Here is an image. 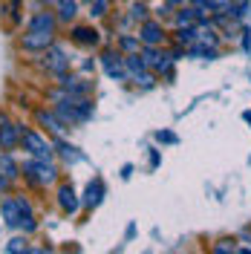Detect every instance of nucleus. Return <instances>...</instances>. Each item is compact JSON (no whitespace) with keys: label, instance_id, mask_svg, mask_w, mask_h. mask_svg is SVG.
Masks as SVG:
<instances>
[{"label":"nucleus","instance_id":"f257e3e1","mask_svg":"<svg viewBox=\"0 0 251 254\" xmlns=\"http://www.w3.org/2000/svg\"><path fill=\"white\" fill-rule=\"evenodd\" d=\"M52 35H55V17L49 12H38L29 20V29L23 35V49H47L52 47Z\"/></svg>","mask_w":251,"mask_h":254},{"label":"nucleus","instance_id":"f03ea898","mask_svg":"<svg viewBox=\"0 0 251 254\" xmlns=\"http://www.w3.org/2000/svg\"><path fill=\"white\" fill-rule=\"evenodd\" d=\"M0 214H3L6 225L23 228V231H35V217H32V208L23 196H6L0 202Z\"/></svg>","mask_w":251,"mask_h":254},{"label":"nucleus","instance_id":"7ed1b4c3","mask_svg":"<svg viewBox=\"0 0 251 254\" xmlns=\"http://www.w3.org/2000/svg\"><path fill=\"white\" fill-rule=\"evenodd\" d=\"M23 171L29 176L35 185H52L55 179H58V171H55V165H49V159H35L23 165Z\"/></svg>","mask_w":251,"mask_h":254},{"label":"nucleus","instance_id":"20e7f679","mask_svg":"<svg viewBox=\"0 0 251 254\" xmlns=\"http://www.w3.org/2000/svg\"><path fill=\"white\" fill-rule=\"evenodd\" d=\"M20 142H23V150H29L35 159H49V162H52V144H49L41 133L20 127Z\"/></svg>","mask_w":251,"mask_h":254},{"label":"nucleus","instance_id":"39448f33","mask_svg":"<svg viewBox=\"0 0 251 254\" xmlns=\"http://www.w3.org/2000/svg\"><path fill=\"white\" fill-rule=\"evenodd\" d=\"M20 142V127H15L6 116H0V144L3 147H15Z\"/></svg>","mask_w":251,"mask_h":254},{"label":"nucleus","instance_id":"423d86ee","mask_svg":"<svg viewBox=\"0 0 251 254\" xmlns=\"http://www.w3.org/2000/svg\"><path fill=\"white\" fill-rule=\"evenodd\" d=\"M101 64H104V69H107L110 78H125L127 75L125 58H119V55H113V52H104V55H101Z\"/></svg>","mask_w":251,"mask_h":254},{"label":"nucleus","instance_id":"0eeeda50","mask_svg":"<svg viewBox=\"0 0 251 254\" xmlns=\"http://www.w3.org/2000/svg\"><path fill=\"white\" fill-rule=\"evenodd\" d=\"M141 44H147V47H156V44H162V38H165V35H162V26H159L156 20H144V23H141Z\"/></svg>","mask_w":251,"mask_h":254},{"label":"nucleus","instance_id":"6e6552de","mask_svg":"<svg viewBox=\"0 0 251 254\" xmlns=\"http://www.w3.org/2000/svg\"><path fill=\"white\" fill-rule=\"evenodd\" d=\"M47 69L49 72H55V75H58V78H61L63 72H66V66H69V58H66V55H63L61 49H49V55H47Z\"/></svg>","mask_w":251,"mask_h":254},{"label":"nucleus","instance_id":"1a4fd4ad","mask_svg":"<svg viewBox=\"0 0 251 254\" xmlns=\"http://www.w3.org/2000/svg\"><path fill=\"white\" fill-rule=\"evenodd\" d=\"M101 196H104V182H101V179H93V182L87 185V190H84V205L95 208L101 202Z\"/></svg>","mask_w":251,"mask_h":254},{"label":"nucleus","instance_id":"9d476101","mask_svg":"<svg viewBox=\"0 0 251 254\" xmlns=\"http://www.w3.org/2000/svg\"><path fill=\"white\" fill-rule=\"evenodd\" d=\"M61 90H66V93H75V95H87L90 93V84L81 78H72V75H66L63 72L61 75Z\"/></svg>","mask_w":251,"mask_h":254},{"label":"nucleus","instance_id":"9b49d317","mask_svg":"<svg viewBox=\"0 0 251 254\" xmlns=\"http://www.w3.org/2000/svg\"><path fill=\"white\" fill-rule=\"evenodd\" d=\"M72 38H75V44H84V47H95L98 44V32L90 29V26H75Z\"/></svg>","mask_w":251,"mask_h":254},{"label":"nucleus","instance_id":"f8f14e48","mask_svg":"<svg viewBox=\"0 0 251 254\" xmlns=\"http://www.w3.org/2000/svg\"><path fill=\"white\" fill-rule=\"evenodd\" d=\"M58 202H61L63 211H78V199H75L72 185H61V190H58Z\"/></svg>","mask_w":251,"mask_h":254},{"label":"nucleus","instance_id":"ddd939ff","mask_svg":"<svg viewBox=\"0 0 251 254\" xmlns=\"http://www.w3.org/2000/svg\"><path fill=\"white\" fill-rule=\"evenodd\" d=\"M38 119H41V122H44V125H47L49 130H52V133H58V136L63 133V122H61V119H55L52 113H47V110H38Z\"/></svg>","mask_w":251,"mask_h":254},{"label":"nucleus","instance_id":"4468645a","mask_svg":"<svg viewBox=\"0 0 251 254\" xmlns=\"http://www.w3.org/2000/svg\"><path fill=\"white\" fill-rule=\"evenodd\" d=\"M55 147H58V153H61L66 162H81V153H78V147H72V144H66V142H55Z\"/></svg>","mask_w":251,"mask_h":254},{"label":"nucleus","instance_id":"2eb2a0df","mask_svg":"<svg viewBox=\"0 0 251 254\" xmlns=\"http://www.w3.org/2000/svg\"><path fill=\"white\" fill-rule=\"evenodd\" d=\"M75 12H78L75 0H61V3H58V15H61V20H72Z\"/></svg>","mask_w":251,"mask_h":254},{"label":"nucleus","instance_id":"dca6fc26","mask_svg":"<svg viewBox=\"0 0 251 254\" xmlns=\"http://www.w3.org/2000/svg\"><path fill=\"white\" fill-rule=\"evenodd\" d=\"M125 66L130 75H141L144 72V61H141L139 55H130V58H125Z\"/></svg>","mask_w":251,"mask_h":254},{"label":"nucleus","instance_id":"f3484780","mask_svg":"<svg viewBox=\"0 0 251 254\" xmlns=\"http://www.w3.org/2000/svg\"><path fill=\"white\" fill-rule=\"evenodd\" d=\"M0 174L9 176V179H15V176H17V165H15V162H12L9 156H6V153L0 156Z\"/></svg>","mask_w":251,"mask_h":254},{"label":"nucleus","instance_id":"a211bd4d","mask_svg":"<svg viewBox=\"0 0 251 254\" xmlns=\"http://www.w3.org/2000/svg\"><path fill=\"white\" fill-rule=\"evenodd\" d=\"M176 41H179L182 47H190V44H196V32L193 29H179L176 32Z\"/></svg>","mask_w":251,"mask_h":254},{"label":"nucleus","instance_id":"6ab92c4d","mask_svg":"<svg viewBox=\"0 0 251 254\" xmlns=\"http://www.w3.org/2000/svg\"><path fill=\"white\" fill-rule=\"evenodd\" d=\"M190 52L193 55H202V58H217V47H199V44H190Z\"/></svg>","mask_w":251,"mask_h":254},{"label":"nucleus","instance_id":"aec40b11","mask_svg":"<svg viewBox=\"0 0 251 254\" xmlns=\"http://www.w3.org/2000/svg\"><path fill=\"white\" fill-rule=\"evenodd\" d=\"M156 142H162V144H176V142H179V136H176V133H171V130H159V133H156Z\"/></svg>","mask_w":251,"mask_h":254},{"label":"nucleus","instance_id":"412c9836","mask_svg":"<svg viewBox=\"0 0 251 254\" xmlns=\"http://www.w3.org/2000/svg\"><path fill=\"white\" fill-rule=\"evenodd\" d=\"M193 17H196V12H193V9H182V15L176 17V23H179V26H188Z\"/></svg>","mask_w":251,"mask_h":254},{"label":"nucleus","instance_id":"4be33fe9","mask_svg":"<svg viewBox=\"0 0 251 254\" xmlns=\"http://www.w3.org/2000/svg\"><path fill=\"white\" fill-rule=\"evenodd\" d=\"M133 20H141V23H144V20H147V9H144V6H141V3H136V6H133Z\"/></svg>","mask_w":251,"mask_h":254},{"label":"nucleus","instance_id":"5701e85b","mask_svg":"<svg viewBox=\"0 0 251 254\" xmlns=\"http://www.w3.org/2000/svg\"><path fill=\"white\" fill-rule=\"evenodd\" d=\"M110 6V0H93V15H104Z\"/></svg>","mask_w":251,"mask_h":254},{"label":"nucleus","instance_id":"b1692460","mask_svg":"<svg viewBox=\"0 0 251 254\" xmlns=\"http://www.w3.org/2000/svg\"><path fill=\"white\" fill-rule=\"evenodd\" d=\"M6 252H26V243H23V240H12V243H9V246H6Z\"/></svg>","mask_w":251,"mask_h":254},{"label":"nucleus","instance_id":"393cba45","mask_svg":"<svg viewBox=\"0 0 251 254\" xmlns=\"http://www.w3.org/2000/svg\"><path fill=\"white\" fill-rule=\"evenodd\" d=\"M122 47H125V49H136V47H139V44H136L133 38H122Z\"/></svg>","mask_w":251,"mask_h":254},{"label":"nucleus","instance_id":"a878e982","mask_svg":"<svg viewBox=\"0 0 251 254\" xmlns=\"http://www.w3.org/2000/svg\"><path fill=\"white\" fill-rule=\"evenodd\" d=\"M228 3H231V0H211V6H214V9H222V6H228Z\"/></svg>","mask_w":251,"mask_h":254},{"label":"nucleus","instance_id":"bb28decb","mask_svg":"<svg viewBox=\"0 0 251 254\" xmlns=\"http://www.w3.org/2000/svg\"><path fill=\"white\" fill-rule=\"evenodd\" d=\"M130 174H133V165H125V168H122V176H125V179H127V176H130Z\"/></svg>","mask_w":251,"mask_h":254},{"label":"nucleus","instance_id":"cd10ccee","mask_svg":"<svg viewBox=\"0 0 251 254\" xmlns=\"http://www.w3.org/2000/svg\"><path fill=\"white\" fill-rule=\"evenodd\" d=\"M243 119H246V122L251 125V113H243Z\"/></svg>","mask_w":251,"mask_h":254},{"label":"nucleus","instance_id":"c85d7f7f","mask_svg":"<svg viewBox=\"0 0 251 254\" xmlns=\"http://www.w3.org/2000/svg\"><path fill=\"white\" fill-rule=\"evenodd\" d=\"M49 6H58V3H61V0H47Z\"/></svg>","mask_w":251,"mask_h":254},{"label":"nucleus","instance_id":"c756f323","mask_svg":"<svg viewBox=\"0 0 251 254\" xmlns=\"http://www.w3.org/2000/svg\"><path fill=\"white\" fill-rule=\"evenodd\" d=\"M0 147H3V144H0ZM0 156H3V150H0Z\"/></svg>","mask_w":251,"mask_h":254}]
</instances>
